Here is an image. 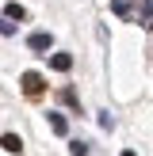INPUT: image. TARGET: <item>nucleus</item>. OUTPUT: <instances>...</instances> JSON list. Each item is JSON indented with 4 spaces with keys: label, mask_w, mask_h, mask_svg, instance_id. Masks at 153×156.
Returning <instances> with one entry per match:
<instances>
[{
    "label": "nucleus",
    "mask_w": 153,
    "mask_h": 156,
    "mask_svg": "<svg viewBox=\"0 0 153 156\" xmlns=\"http://www.w3.org/2000/svg\"><path fill=\"white\" fill-rule=\"evenodd\" d=\"M19 88H23V95H27V99H38V95L46 91V76L31 69V73H23V76H19Z\"/></svg>",
    "instance_id": "nucleus-1"
},
{
    "label": "nucleus",
    "mask_w": 153,
    "mask_h": 156,
    "mask_svg": "<svg viewBox=\"0 0 153 156\" xmlns=\"http://www.w3.org/2000/svg\"><path fill=\"white\" fill-rule=\"evenodd\" d=\"M27 46H31L35 53H46V50L54 46V38L46 34V30H35V34H27Z\"/></svg>",
    "instance_id": "nucleus-2"
},
{
    "label": "nucleus",
    "mask_w": 153,
    "mask_h": 156,
    "mask_svg": "<svg viewBox=\"0 0 153 156\" xmlns=\"http://www.w3.org/2000/svg\"><path fill=\"white\" fill-rule=\"evenodd\" d=\"M46 118H50V129H54V133H69V122H65V114H61V111H50Z\"/></svg>",
    "instance_id": "nucleus-3"
},
{
    "label": "nucleus",
    "mask_w": 153,
    "mask_h": 156,
    "mask_svg": "<svg viewBox=\"0 0 153 156\" xmlns=\"http://www.w3.org/2000/svg\"><path fill=\"white\" fill-rule=\"evenodd\" d=\"M50 69H58V73H69V69H73V57H69V53H54V57H50Z\"/></svg>",
    "instance_id": "nucleus-4"
},
{
    "label": "nucleus",
    "mask_w": 153,
    "mask_h": 156,
    "mask_svg": "<svg viewBox=\"0 0 153 156\" xmlns=\"http://www.w3.org/2000/svg\"><path fill=\"white\" fill-rule=\"evenodd\" d=\"M111 12L119 15V19H134V8H130L126 0H111Z\"/></svg>",
    "instance_id": "nucleus-5"
},
{
    "label": "nucleus",
    "mask_w": 153,
    "mask_h": 156,
    "mask_svg": "<svg viewBox=\"0 0 153 156\" xmlns=\"http://www.w3.org/2000/svg\"><path fill=\"white\" fill-rule=\"evenodd\" d=\"M0 145H4V152H23V141H19L15 133H4V137H0Z\"/></svg>",
    "instance_id": "nucleus-6"
},
{
    "label": "nucleus",
    "mask_w": 153,
    "mask_h": 156,
    "mask_svg": "<svg viewBox=\"0 0 153 156\" xmlns=\"http://www.w3.org/2000/svg\"><path fill=\"white\" fill-rule=\"evenodd\" d=\"M134 19H153V0H142L134 8Z\"/></svg>",
    "instance_id": "nucleus-7"
},
{
    "label": "nucleus",
    "mask_w": 153,
    "mask_h": 156,
    "mask_svg": "<svg viewBox=\"0 0 153 156\" xmlns=\"http://www.w3.org/2000/svg\"><path fill=\"white\" fill-rule=\"evenodd\" d=\"M4 15H8L12 23H15V19H19V23L27 19V12H23V4H8V8H4Z\"/></svg>",
    "instance_id": "nucleus-8"
},
{
    "label": "nucleus",
    "mask_w": 153,
    "mask_h": 156,
    "mask_svg": "<svg viewBox=\"0 0 153 156\" xmlns=\"http://www.w3.org/2000/svg\"><path fill=\"white\" fill-rule=\"evenodd\" d=\"M69 152L73 156H88V141H69Z\"/></svg>",
    "instance_id": "nucleus-9"
},
{
    "label": "nucleus",
    "mask_w": 153,
    "mask_h": 156,
    "mask_svg": "<svg viewBox=\"0 0 153 156\" xmlns=\"http://www.w3.org/2000/svg\"><path fill=\"white\" fill-rule=\"evenodd\" d=\"M0 34H4V38H12V34H15V23L8 19V15H4V19H0Z\"/></svg>",
    "instance_id": "nucleus-10"
},
{
    "label": "nucleus",
    "mask_w": 153,
    "mask_h": 156,
    "mask_svg": "<svg viewBox=\"0 0 153 156\" xmlns=\"http://www.w3.org/2000/svg\"><path fill=\"white\" fill-rule=\"evenodd\" d=\"M61 103H65V107H76V95H73V88H61Z\"/></svg>",
    "instance_id": "nucleus-11"
},
{
    "label": "nucleus",
    "mask_w": 153,
    "mask_h": 156,
    "mask_svg": "<svg viewBox=\"0 0 153 156\" xmlns=\"http://www.w3.org/2000/svg\"><path fill=\"white\" fill-rule=\"evenodd\" d=\"M122 156H138V152H134V149H126V152H122Z\"/></svg>",
    "instance_id": "nucleus-12"
},
{
    "label": "nucleus",
    "mask_w": 153,
    "mask_h": 156,
    "mask_svg": "<svg viewBox=\"0 0 153 156\" xmlns=\"http://www.w3.org/2000/svg\"><path fill=\"white\" fill-rule=\"evenodd\" d=\"M149 27H153V23H149Z\"/></svg>",
    "instance_id": "nucleus-13"
}]
</instances>
